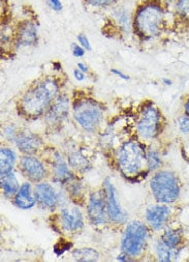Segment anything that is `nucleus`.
<instances>
[{
    "label": "nucleus",
    "instance_id": "nucleus-1",
    "mask_svg": "<svg viewBox=\"0 0 189 262\" xmlns=\"http://www.w3.org/2000/svg\"><path fill=\"white\" fill-rule=\"evenodd\" d=\"M62 80L56 76H43L31 83L19 97L17 109L23 117L36 119L44 116L61 94Z\"/></svg>",
    "mask_w": 189,
    "mask_h": 262
},
{
    "label": "nucleus",
    "instance_id": "nucleus-2",
    "mask_svg": "<svg viewBox=\"0 0 189 262\" xmlns=\"http://www.w3.org/2000/svg\"><path fill=\"white\" fill-rule=\"evenodd\" d=\"M169 8L160 0H143L132 15L131 25L134 33L143 41L153 39L162 32Z\"/></svg>",
    "mask_w": 189,
    "mask_h": 262
},
{
    "label": "nucleus",
    "instance_id": "nucleus-3",
    "mask_svg": "<svg viewBox=\"0 0 189 262\" xmlns=\"http://www.w3.org/2000/svg\"><path fill=\"white\" fill-rule=\"evenodd\" d=\"M117 161L120 171L128 179L137 177L147 166L146 151L135 140L126 141L119 147Z\"/></svg>",
    "mask_w": 189,
    "mask_h": 262
},
{
    "label": "nucleus",
    "instance_id": "nucleus-4",
    "mask_svg": "<svg viewBox=\"0 0 189 262\" xmlns=\"http://www.w3.org/2000/svg\"><path fill=\"white\" fill-rule=\"evenodd\" d=\"M73 116L87 132H94L104 119V108L97 100L88 97L78 98L72 104Z\"/></svg>",
    "mask_w": 189,
    "mask_h": 262
},
{
    "label": "nucleus",
    "instance_id": "nucleus-5",
    "mask_svg": "<svg viewBox=\"0 0 189 262\" xmlns=\"http://www.w3.org/2000/svg\"><path fill=\"white\" fill-rule=\"evenodd\" d=\"M151 192L159 203H173L180 195V185L175 174L169 171L158 172L150 181Z\"/></svg>",
    "mask_w": 189,
    "mask_h": 262
},
{
    "label": "nucleus",
    "instance_id": "nucleus-6",
    "mask_svg": "<svg viewBox=\"0 0 189 262\" xmlns=\"http://www.w3.org/2000/svg\"><path fill=\"white\" fill-rule=\"evenodd\" d=\"M162 115L157 106L148 102L140 108L136 119L138 135L146 140L155 138L161 129Z\"/></svg>",
    "mask_w": 189,
    "mask_h": 262
},
{
    "label": "nucleus",
    "instance_id": "nucleus-7",
    "mask_svg": "<svg viewBox=\"0 0 189 262\" xmlns=\"http://www.w3.org/2000/svg\"><path fill=\"white\" fill-rule=\"evenodd\" d=\"M148 228L140 221H132L127 224L122 239L121 251L131 257L139 256L146 247Z\"/></svg>",
    "mask_w": 189,
    "mask_h": 262
},
{
    "label": "nucleus",
    "instance_id": "nucleus-8",
    "mask_svg": "<svg viewBox=\"0 0 189 262\" xmlns=\"http://www.w3.org/2000/svg\"><path fill=\"white\" fill-rule=\"evenodd\" d=\"M88 217L93 225H104L108 222L109 213L106 202L105 191H96L90 195L88 207Z\"/></svg>",
    "mask_w": 189,
    "mask_h": 262
},
{
    "label": "nucleus",
    "instance_id": "nucleus-9",
    "mask_svg": "<svg viewBox=\"0 0 189 262\" xmlns=\"http://www.w3.org/2000/svg\"><path fill=\"white\" fill-rule=\"evenodd\" d=\"M38 40V27L34 21L26 19L21 21L14 33V42L18 48L34 46Z\"/></svg>",
    "mask_w": 189,
    "mask_h": 262
},
{
    "label": "nucleus",
    "instance_id": "nucleus-10",
    "mask_svg": "<svg viewBox=\"0 0 189 262\" xmlns=\"http://www.w3.org/2000/svg\"><path fill=\"white\" fill-rule=\"evenodd\" d=\"M104 191L106 194V202H107L110 220H112L114 223H117V224L124 223L126 221L127 214L125 213V211L122 209V207L118 202L116 189L110 179H106L104 183Z\"/></svg>",
    "mask_w": 189,
    "mask_h": 262
},
{
    "label": "nucleus",
    "instance_id": "nucleus-11",
    "mask_svg": "<svg viewBox=\"0 0 189 262\" xmlns=\"http://www.w3.org/2000/svg\"><path fill=\"white\" fill-rule=\"evenodd\" d=\"M72 107L70 99L65 94H60L50 109L44 114L45 120L50 125H58L62 123L69 115Z\"/></svg>",
    "mask_w": 189,
    "mask_h": 262
},
{
    "label": "nucleus",
    "instance_id": "nucleus-12",
    "mask_svg": "<svg viewBox=\"0 0 189 262\" xmlns=\"http://www.w3.org/2000/svg\"><path fill=\"white\" fill-rule=\"evenodd\" d=\"M20 168L24 176L33 183L44 179L46 170L42 162L32 155H25L20 161Z\"/></svg>",
    "mask_w": 189,
    "mask_h": 262
},
{
    "label": "nucleus",
    "instance_id": "nucleus-13",
    "mask_svg": "<svg viewBox=\"0 0 189 262\" xmlns=\"http://www.w3.org/2000/svg\"><path fill=\"white\" fill-rule=\"evenodd\" d=\"M60 224L65 232H78L84 227L82 212L77 206H63L60 211Z\"/></svg>",
    "mask_w": 189,
    "mask_h": 262
},
{
    "label": "nucleus",
    "instance_id": "nucleus-14",
    "mask_svg": "<svg viewBox=\"0 0 189 262\" xmlns=\"http://www.w3.org/2000/svg\"><path fill=\"white\" fill-rule=\"evenodd\" d=\"M36 203L44 209H54L59 201L58 194L55 189L48 183H39L35 185L33 190Z\"/></svg>",
    "mask_w": 189,
    "mask_h": 262
},
{
    "label": "nucleus",
    "instance_id": "nucleus-15",
    "mask_svg": "<svg viewBox=\"0 0 189 262\" xmlns=\"http://www.w3.org/2000/svg\"><path fill=\"white\" fill-rule=\"evenodd\" d=\"M146 220L153 230H160L169 220L170 208L167 205H151L145 211Z\"/></svg>",
    "mask_w": 189,
    "mask_h": 262
},
{
    "label": "nucleus",
    "instance_id": "nucleus-16",
    "mask_svg": "<svg viewBox=\"0 0 189 262\" xmlns=\"http://www.w3.org/2000/svg\"><path fill=\"white\" fill-rule=\"evenodd\" d=\"M51 171L52 178L56 183L66 184L72 181V172L68 168L67 163L59 152H54L51 160Z\"/></svg>",
    "mask_w": 189,
    "mask_h": 262
},
{
    "label": "nucleus",
    "instance_id": "nucleus-17",
    "mask_svg": "<svg viewBox=\"0 0 189 262\" xmlns=\"http://www.w3.org/2000/svg\"><path fill=\"white\" fill-rule=\"evenodd\" d=\"M16 145L24 155H33L42 145L39 136L32 133H20L16 139Z\"/></svg>",
    "mask_w": 189,
    "mask_h": 262
},
{
    "label": "nucleus",
    "instance_id": "nucleus-18",
    "mask_svg": "<svg viewBox=\"0 0 189 262\" xmlns=\"http://www.w3.org/2000/svg\"><path fill=\"white\" fill-rule=\"evenodd\" d=\"M14 204L21 209H30L35 206L36 199L29 183H24L20 187L19 191L14 196Z\"/></svg>",
    "mask_w": 189,
    "mask_h": 262
},
{
    "label": "nucleus",
    "instance_id": "nucleus-19",
    "mask_svg": "<svg viewBox=\"0 0 189 262\" xmlns=\"http://www.w3.org/2000/svg\"><path fill=\"white\" fill-rule=\"evenodd\" d=\"M19 189V182L13 172L2 176V190L6 197H14Z\"/></svg>",
    "mask_w": 189,
    "mask_h": 262
},
{
    "label": "nucleus",
    "instance_id": "nucleus-20",
    "mask_svg": "<svg viewBox=\"0 0 189 262\" xmlns=\"http://www.w3.org/2000/svg\"><path fill=\"white\" fill-rule=\"evenodd\" d=\"M0 156H2V164H0L2 165V167H0V173H2V176L13 172L17 160L16 154L10 148L3 147L2 150H0Z\"/></svg>",
    "mask_w": 189,
    "mask_h": 262
},
{
    "label": "nucleus",
    "instance_id": "nucleus-21",
    "mask_svg": "<svg viewBox=\"0 0 189 262\" xmlns=\"http://www.w3.org/2000/svg\"><path fill=\"white\" fill-rule=\"evenodd\" d=\"M174 16L178 22L189 25V0H177L174 5Z\"/></svg>",
    "mask_w": 189,
    "mask_h": 262
},
{
    "label": "nucleus",
    "instance_id": "nucleus-22",
    "mask_svg": "<svg viewBox=\"0 0 189 262\" xmlns=\"http://www.w3.org/2000/svg\"><path fill=\"white\" fill-rule=\"evenodd\" d=\"M72 255L76 261H98L100 259L99 252L92 248L76 249Z\"/></svg>",
    "mask_w": 189,
    "mask_h": 262
},
{
    "label": "nucleus",
    "instance_id": "nucleus-23",
    "mask_svg": "<svg viewBox=\"0 0 189 262\" xmlns=\"http://www.w3.org/2000/svg\"><path fill=\"white\" fill-rule=\"evenodd\" d=\"M155 250H156V255L159 261L168 262V261H172L175 257H177V253H176L177 249L170 248L162 241H159L156 244Z\"/></svg>",
    "mask_w": 189,
    "mask_h": 262
},
{
    "label": "nucleus",
    "instance_id": "nucleus-24",
    "mask_svg": "<svg viewBox=\"0 0 189 262\" xmlns=\"http://www.w3.org/2000/svg\"><path fill=\"white\" fill-rule=\"evenodd\" d=\"M182 232L177 229H168L161 236V241L172 249H177L182 243Z\"/></svg>",
    "mask_w": 189,
    "mask_h": 262
},
{
    "label": "nucleus",
    "instance_id": "nucleus-25",
    "mask_svg": "<svg viewBox=\"0 0 189 262\" xmlns=\"http://www.w3.org/2000/svg\"><path fill=\"white\" fill-rule=\"evenodd\" d=\"M68 164L77 171H86L89 167L86 157L79 151H75L68 156Z\"/></svg>",
    "mask_w": 189,
    "mask_h": 262
},
{
    "label": "nucleus",
    "instance_id": "nucleus-26",
    "mask_svg": "<svg viewBox=\"0 0 189 262\" xmlns=\"http://www.w3.org/2000/svg\"><path fill=\"white\" fill-rule=\"evenodd\" d=\"M146 157H147V167L149 171H155L160 167L161 158L156 150L149 149L148 151H146Z\"/></svg>",
    "mask_w": 189,
    "mask_h": 262
},
{
    "label": "nucleus",
    "instance_id": "nucleus-27",
    "mask_svg": "<svg viewBox=\"0 0 189 262\" xmlns=\"http://www.w3.org/2000/svg\"><path fill=\"white\" fill-rule=\"evenodd\" d=\"M88 6L98 9H107L115 6L118 0H83Z\"/></svg>",
    "mask_w": 189,
    "mask_h": 262
},
{
    "label": "nucleus",
    "instance_id": "nucleus-28",
    "mask_svg": "<svg viewBox=\"0 0 189 262\" xmlns=\"http://www.w3.org/2000/svg\"><path fill=\"white\" fill-rule=\"evenodd\" d=\"M178 124H179V129L183 134L189 133V116L187 114H183L179 117Z\"/></svg>",
    "mask_w": 189,
    "mask_h": 262
},
{
    "label": "nucleus",
    "instance_id": "nucleus-29",
    "mask_svg": "<svg viewBox=\"0 0 189 262\" xmlns=\"http://www.w3.org/2000/svg\"><path fill=\"white\" fill-rule=\"evenodd\" d=\"M77 39H78V42L80 43V45H81L86 51H91V50H92V46H91V43H90V41H89V38L87 37L86 34H84V33L78 34Z\"/></svg>",
    "mask_w": 189,
    "mask_h": 262
},
{
    "label": "nucleus",
    "instance_id": "nucleus-30",
    "mask_svg": "<svg viewBox=\"0 0 189 262\" xmlns=\"http://www.w3.org/2000/svg\"><path fill=\"white\" fill-rule=\"evenodd\" d=\"M85 51L86 50L80 45V43H77V42L72 43V53L75 57L77 58L83 57L85 55Z\"/></svg>",
    "mask_w": 189,
    "mask_h": 262
},
{
    "label": "nucleus",
    "instance_id": "nucleus-31",
    "mask_svg": "<svg viewBox=\"0 0 189 262\" xmlns=\"http://www.w3.org/2000/svg\"><path fill=\"white\" fill-rule=\"evenodd\" d=\"M46 4L54 12H60L63 9V5L60 0H46Z\"/></svg>",
    "mask_w": 189,
    "mask_h": 262
},
{
    "label": "nucleus",
    "instance_id": "nucleus-32",
    "mask_svg": "<svg viewBox=\"0 0 189 262\" xmlns=\"http://www.w3.org/2000/svg\"><path fill=\"white\" fill-rule=\"evenodd\" d=\"M70 247H72V244H70V243H65V244H64V242H59L58 244L55 245L54 248H59L60 251H59V253L57 254V255L59 256V255H62L65 251L69 250Z\"/></svg>",
    "mask_w": 189,
    "mask_h": 262
},
{
    "label": "nucleus",
    "instance_id": "nucleus-33",
    "mask_svg": "<svg viewBox=\"0 0 189 262\" xmlns=\"http://www.w3.org/2000/svg\"><path fill=\"white\" fill-rule=\"evenodd\" d=\"M111 72H112V74L113 75H115L116 77H118V78H120V79H122V80H124V81H128L130 78H129V76L127 75V74H125V73H123L122 71H120V70H117V69H112L111 70Z\"/></svg>",
    "mask_w": 189,
    "mask_h": 262
},
{
    "label": "nucleus",
    "instance_id": "nucleus-34",
    "mask_svg": "<svg viewBox=\"0 0 189 262\" xmlns=\"http://www.w3.org/2000/svg\"><path fill=\"white\" fill-rule=\"evenodd\" d=\"M74 77H75V79H76L77 81L82 82V81L85 80L86 75H85V73H83L81 70H79V69L77 68V69L74 70Z\"/></svg>",
    "mask_w": 189,
    "mask_h": 262
},
{
    "label": "nucleus",
    "instance_id": "nucleus-35",
    "mask_svg": "<svg viewBox=\"0 0 189 262\" xmlns=\"http://www.w3.org/2000/svg\"><path fill=\"white\" fill-rule=\"evenodd\" d=\"M77 68H78L79 70H81V71H82L83 73H85V74L89 73V68H88V66L85 64V63H83V62H78V63H77Z\"/></svg>",
    "mask_w": 189,
    "mask_h": 262
},
{
    "label": "nucleus",
    "instance_id": "nucleus-36",
    "mask_svg": "<svg viewBox=\"0 0 189 262\" xmlns=\"http://www.w3.org/2000/svg\"><path fill=\"white\" fill-rule=\"evenodd\" d=\"M160 2H161L162 4H164V5L170 9L171 6H174V5L176 4L177 0H160Z\"/></svg>",
    "mask_w": 189,
    "mask_h": 262
},
{
    "label": "nucleus",
    "instance_id": "nucleus-37",
    "mask_svg": "<svg viewBox=\"0 0 189 262\" xmlns=\"http://www.w3.org/2000/svg\"><path fill=\"white\" fill-rule=\"evenodd\" d=\"M184 112H185V114H187L189 116V98L186 100V102L184 104Z\"/></svg>",
    "mask_w": 189,
    "mask_h": 262
},
{
    "label": "nucleus",
    "instance_id": "nucleus-38",
    "mask_svg": "<svg viewBox=\"0 0 189 262\" xmlns=\"http://www.w3.org/2000/svg\"><path fill=\"white\" fill-rule=\"evenodd\" d=\"M164 82H166L167 85H172V81L171 80H164Z\"/></svg>",
    "mask_w": 189,
    "mask_h": 262
}]
</instances>
